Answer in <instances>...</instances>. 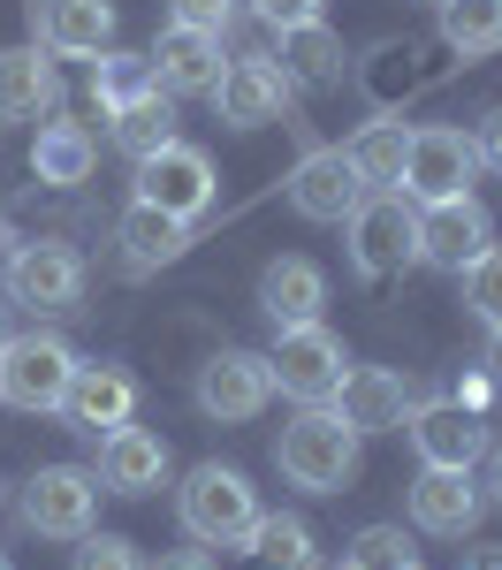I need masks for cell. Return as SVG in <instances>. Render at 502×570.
Wrapping results in <instances>:
<instances>
[{
    "mask_svg": "<svg viewBox=\"0 0 502 570\" xmlns=\"http://www.w3.org/2000/svg\"><path fill=\"white\" fill-rule=\"evenodd\" d=\"M335 570H358V563H335Z\"/></svg>",
    "mask_w": 502,
    "mask_h": 570,
    "instance_id": "44",
    "label": "cell"
},
{
    "mask_svg": "<svg viewBox=\"0 0 502 570\" xmlns=\"http://www.w3.org/2000/svg\"><path fill=\"white\" fill-rule=\"evenodd\" d=\"M137 411V381L122 365H85L77 357V373H69V395H61V419L77 426V434H115V426H130Z\"/></svg>",
    "mask_w": 502,
    "mask_h": 570,
    "instance_id": "17",
    "label": "cell"
},
{
    "mask_svg": "<svg viewBox=\"0 0 502 570\" xmlns=\"http://www.w3.org/2000/svg\"><path fill=\"white\" fill-rule=\"evenodd\" d=\"M115 244H122V266H130V274H160V266H176L183 252H190V220L130 198V214L115 220Z\"/></svg>",
    "mask_w": 502,
    "mask_h": 570,
    "instance_id": "21",
    "label": "cell"
},
{
    "mask_svg": "<svg viewBox=\"0 0 502 570\" xmlns=\"http://www.w3.org/2000/svg\"><path fill=\"white\" fill-rule=\"evenodd\" d=\"M488 502H502V449H488Z\"/></svg>",
    "mask_w": 502,
    "mask_h": 570,
    "instance_id": "40",
    "label": "cell"
},
{
    "mask_svg": "<svg viewBox=\"0 0 502 570\" xmlns=\"http://www.w3.org/2000/svg\"><path fill=\"white\" fill-rule=\"evenodd\" d=\"M145 91H160L145 53H115V46H107V53H91V99H99L107 115H115V107H130V99H145Z\"/></svg>",
    "mask_w": 502,
    "mask_h": 570,
    "instance_id": "30",
    "label": "cell"
},
{
    "mask_svg": "<svg viewBox=\"0 0 502 570\" xmlns=\"http://www.w3.org/2000/svg\"><path fill=\"white\" fill-rule=\"evenodd\" d=\"M343 228H351V266L365 282H396L404 266H419V206L404 190H365Z\"/></svg>",
    "mask_w": 502,
    "mask_h": 570,
    "instance_id": "2",
    "label": "cell"
},
{
    "mask_svg": "<svg viewBox=\"0 0 502 570\" xmlns=\"http://www.w3.org/2000/svg\"><path fill=\"white\" fill-rule=\"evenodd\" d=\"M0 502H8V487H0Z\"/></svg>",
    "mask_w": 502,
    "mask_h": 570,
    "instance_id": "45",
    "label": "cell"
},
{
    "mask_svg": "<svg viewBox=\"0 0 502 570\" xmlns=\"http://www.w3.org/2000/svg\"><path fill=\"white\" fill-rule=\"evenodd\" d=\"M488 244H495V220H488V206H480L472 190H464V198H434V206H419V266L464 274Z\"/></svg>",
    "mask_w": 502,
    "mask_h": 570,
    "instance_id": "11",
    "label": "cell"
},
{
    "mask_svg": "<svg viewBox=\"0 0 502 570\" xmlns=\"http://www.w3.org/2000/svg\"><path fill=\"white\" fill-rule=\"evenodd\" d=\"M145 570H214V563H206V548H176V556H160V563H145Z\"/></svg>",
    "mask_w": 502,
    "mask_h": 570,
    "instance_id": "38",
    "label": "cell"
},
{
    "mask_svg": "<svg viewBox=\"0 0 502 570\" xmlns=\"http://www.w3.org/2000/svg\"><path fill=\"white\" fill-rule=\"evenodd\" d=\"M358 198H365V176L351 168V153H335V145H319V153H305L289 168V206L305 220H351Z\"/></svg>",
    "mask_w": 502,
    "mask_h": 570,
    "instance_id": "16",
    "label": "cell"
},
{
    "mask_svg": "<svg viewBox=\"0 0 502 570\" xmlns=\"http://www.w3.org/2000/svg\"><path fill=\"white\" fill-rule=\"evenodd\" d=\"M0 343H8V305H0Z\"/></svg>",
    "mask_w": 502,
    "mask_h": 570,
    "instance_id": "42",
    "label": "cell"
},
{
    "mask_svg": "<svg viewBox=\"0 0 502 570\" xmlns=\"http://www.w3.org/2000/svg\"><path fill=\"white\" fill-rule=\"evenodd\" d=\"M289 77L274 69V53H236V61H222V85L206 91L214 107H222L228 130H267V122H282L289 115Z\"/></svg>",
    "mask_w": 502,
    "mask_h": 570,
    "instance_id": "8",
    "label": "cell"
},
{
    "mask_svg": "<svg viewBox=\"0 0 502 570\" xmlns=\"http://www.w3.org/2000/svg\"><path fill=\"white\" fill-rule=\"evenodd\" d=\"M411 449H419V464H442V472H472V464H488V411H464V403H411Z\"/></svg>",
    "mask_w": 502,
    "mask_h": 570,
    "instance_id": "9",
    "label": "cell"
},
{
    "mask_svg": "<svg viewBox=\"0 0 502 570\" xmlns=\"http://www.w3.org/2000/svg\"><path fill=\"white\" fill-rule=\"evenodd\" d=\"M69 570H145V556H137V540L91 525L85 540H77V563H69Z\"/></svg>",
    "mask_w": 502,
    "mask_h": 570,
    "instance_id": "33",
    "label": "cell"
},
{
    "mask_svg": "<svg viewBox=\"0 0 502 570\" xmlns=\"http://www.w3.org/2000/svg\"><path fill=\"white\" fill-rule=\"evenodd\" d=\"M267 373L282 395H297V403H327V395L343 389V373H351V357H343V335L335 327H274V351H267Z\"/></svg>",
    "mask_w": 502,
    "mask_h": 570,
    "instance_id": "4",
    "label": "cell"
},
{
    "mask_svg": "<svg viewBox=\"0 0 502 570\" xmlns=\"http://www.w3.org/2000/svg\"><path fill=\"white\" fill-rule=\"evenodd\" d=\"M472 153H480V168H495V176H502V107L472 130Z\"/></svg>",
    "mask_w": 502,
    "mask_h": 570,
    "instance_id": "36",
    "label": "cell"
},
{
    "mask_svg": "<svg viewBox=\"0 0 502 570\" xmlns=\"http://www.w3.org/2000/svg\"><path fill=\"white\" fill-rule=\"evenodd\" d=\"M77 351L61 335H8L0 343V403L8 411H61Z\"/></svg>",
    "mask_w": 502,
    "mask_h": 570,
    "instance_id": "6",
    "label": "cell"
},
{
    "mask_svg": "<svg viewBox=\"0 0 502 570\" xmlns=\"http://www.w3.org/2000/svg\"><path fill=\"white\" fill-rule=\"evenodd\" d=\"M480 365H488V381L502 389V327H488V357H480Z\"/></svg>",
    "mask_w": 502,
    "mask_h": 570,
    "instance_id": "39",
    "label": "cell"
},
{
    "mask_svg": "<svg viewBox=\"0 0 502 570\" xmlns=\"http://www.w3.org/2000/svg\"><path fill=\"white\" fill-rule=\"evenodd\" d=\"M319 305H327V274L313 259H267L259 312H267L274 327H305V320H319Z\"/></svg>",
    "mask_w": 502,
    "mask_h": 570,
    "instance_id": "24",
    "label": "cell"
},
{
    "mask_svg": "<svg viewBox=\"0 0 502 570\" xmlns=\"http://www.w3.org/2000/svg\"><path fill=\"white\" fill-rule=\"evenodd\" d=\"M358 441L343 419H335V403H305L282 441H274V464H282V480L305 487V494H343V487L358 480Z\"/></svg>",
    "mask_w": 502,
    "mask_h": 570,
    "instance_id": "1",
    "label": "cell"
},
{
    "mask_svg": "<svg viewBox=\"0 0 502 570\" xmlns=\"http://www.w3.org/2000/svg\"><path fill=\"white\" fill-rule=\"evenodd\" d=\"M480 510H488V494L472 487V472H442V464H426V472L411 480V525L434 532V540H464V532L480 525Z\"/></svg>",
    "mask_w": 502,
    "mask_h": 570,
    "instance_id": "18",
    "label": "cell"
},
{
    "mask_svg": "<svg viewBox=\"0 0 502 570\" xmlns=\"http://www.w3.org/2000/svg\"><path fill=\"white\" fill-rule=\"evenodd\" d=\"M274 69L289 77V85H313V91H327V85H343V39L327 31V23H289V31H274Z\"/></svg>",
    "mask_w": 502,
    "mask_h": 570,
    "instance_id": "23",
    "label": "cell"
},
{
    "mask_svg": "<svg viewBox=\"0 0 502 570\" xmlns=\"http://www.w3.org/2000/svg\"><path fill=\"white\" fill-rule=\"evenodd\" d=\"M480 176V153H472V137L450 130V122H426V130H411V153H404V190L411 206H434V198H464Z\"/></svg>",
    "mask_w": 502,
    "mask_h": 570,
    "instance_id": "7",
    "label": "cell"
},
{
    "mask_svg": "<svg viewBox=\"0 0 502 570\" xmlns=\"http://www.w3.org/2000/svg\"><path fill=\"white\" fill-rule=\"evenodd\" d=\"M411 570H419V563H411Z\"/></svg>",
    "mask_w": 502,
    "mask_h": 570,
    "instance_id": "47",
    "label": "cell"
},
{
    "mask_svg": "<svg viewBox=\"0 0 502 570\" xmlns=\"http://www.w3.org/2000/svg\"><path fill=\"white\" fill-rule=\"evenodd\" d=\"M39 46L46 53H107L115 46V0H39Z\"/></svg>",
    "mask_w": 502,
    "mask_h": 570,
    "instance_id": "22",
    "label": "cell"
},
{
    "mask_svg": "<svg viewBox=\"0 0 502 570\" xmlns=\"http://www.w3.org/2000/svg\"><path fill=\"white\" fill-rule=\"evenodd\" d=\"M450 403H464V411H488V403H495V381H488V373H464Z\"/></svg>",
    "mask_w": 502,
    "mask_h": 570,
    "instance_id": "37",
    "label": "cell"
},
{
    "mask_svg": "<svg viewBox=\"0 0 502 570\" xmlns=\"http://www.w3.org/2000/svg\"><path fill=\"white\" fill-rule=\"evenodd\" d=\"M0 570H16V563H8V556H0Z\"/></svg>",
    "mask_w": 502,
    "mask_h": 570,
    "instance_id": "43",
    "label": "cell"
},
{
    "mask_svg": "<svg viewBox=\"0 0 502 570\" xmlns=\"http://www.w3.org/2000/svg\"><path fill=\"white\" fill-rule=\"evenodd\" d=\"M168 487V441L145 434V426H115L99 434V494H152Z\"/></svg>",
    "mask_w": 502,
    "mask_h": 570,
    "instance_id": "19",
    "label": "cell"
},
{
    "mask_svg": "<svg viewBox=\"0 0 502 570\" xmlns=\"http://www.w3.org/2000/svg\"><path fill=\"white\" fill-rule=\"evenodd\" d=\"M343 563H358V570H411L404 525H365L358 540H351V556H343Z\"/></svg>",
    "mask_w": 502,
    "mask_h": 570,
    "instance_id": "32",
    "label": "cell"
},
{
    "mask_svg": "<svg viewBox=\"0 0 502 570\" xmlns=\"http://www.w3.org/2000/svg\"><path fill=\"white\" fill-rule=\"evenodd\" d=\"M8 297L31 312H77L85 297V259L69 244H16L8 252Z\"/></svg>",
    "mask_w": 502,
    "mask_h": 570,
    "instance_id": "13",
    "label": "cell"
},
{
    "mask_svg": "<svg viewBox=\"0 0 502 570\" xmlns=\"http://www.w3.org/2000/svg\"><path fill=\"white\" fill-rule=\"evenodd\" d=\"M168 23H190V31H214L222 39L236 23V0H168Z\"/></svg>",
    "mask_w": 502,
    "mask_h": 570,
    "instance_id": "34",
    "label": "cell"
},
{
    "mask_svg": "<svg viewBox=\"0 0 502 570\" xmlns=\"http://www.w3.org/2000/svg\"><path fill=\"white\" fill-rule=\"evenodd\" d=\"M214 160L198 153V145H160L152 160H137V198L145 206H160V214H176V220H198L206 206H214Z\"/></svg>",
    "mask_w": 502,
    "mask_h": 570,
    "instance_id": "10",
    "label": "cell"
},
{
    "mask_svg": "<svg viewBox=\"0 0 502 570\" xmlns=\"http://www.w3.org/2000/svg\"><path fill=\"white\" fill-rule=\"evenodd\" d=\"M442 39L480 61V53H502V0H442Z\"/></svg>",
    "mask_w": 502,
    "mask_h": 570,
    "instance_id": "29",
    "label": "cell"
},
{
    "mask_svg": "<svg viewBox=\"0 0 502 570\" xmlns=\"http://www.w3.org/2000/svg\"><path fill=\"white\" fill-rule=\"evenodd\" d=\"M61 107V69L46 46H0V122H39Z\"/></svg>",
    "mask_w": 502,
    "mask_h": 570,
    "instance_id": "20",
    "label": "cell"
},
{
    "mask_svg": "<svg viewBox=\"0 0 502 570\" xmlns=\"http://www.w3.org/2000/svg\"><path fill=\"white\" fill-rule=\"evenodd\" d=\"M115 145H122L130 160H152L160 145H176V99H168V91H145L130 107H115Z\"/></svg>",
    "mask_w": 502,
    "mask_h": 570,
    "instance_id": "27",
    "label": "cell"
},
{
    "mask_svg": "<svg viewBox=\"0 0 502 570\" xmlns=\"http://www.w3.org/2000/svg\"><path fill=\"white\" fill-rule=\"evenodd\" d=\"M274 395V373L259 351H214L198 365V411L214 419V426H244V419H259Z\"/></svg>",
    "mask_w": 502,
    "mask_h": 570,
    "instance_id": "12",
    "label": "cell"
},
{
    "mask_svg": "<svg viewBox=\"0 0 502 570\" xmlns=\"http://www.w3.org/2000/svg\"><path fill=\"white\" fill-rule=\"evenodd\" d=\"M456 282H464V305L480 312L488 327H502V244H488V252H480V259L464 266Z\"/></svg>",
    "mask_w": 502,
    "mask_h": 570,
    "instance_id": "31",
    "label": "cell"
},
{
    "mask_svg": "<svg viewBox=\"0 0 502 570\" xmlns=\"http://www.w3.org/2000/svg\"><path fill=\"white\" fill-rule=\"evenodd\" d=\"M0 244H8V228H0Z\"/></svg>",
    "mask_w": 502,
    "mask_h": 570,
    "instance_id": "46",
    "label": "cell"
},
{
    "mask_svg": "<svg viewBox=\"0 0 502 570\" xmlns=\"http://www.w3.org/2000/svg\"><path fill=\"white\" fill-rule=\"evenodd\" d=\"M351 168L365 176V190H396V176H404V153H411V130L404 122H365L351 145Z\"/></svg>",
    "mask_w": 502,
    "mask_h": 570,
    "instance_id": "28",
    "label": "cell"
},
{
    "mask_svg": "<svg viewBox=\"0 0 502 570\" xmlns=\"http://www.w3.org/2000/svg\"><path fill=\"white\" fill-rule=\"evenodd\" d=\"M327 403H335V419H343L351 434H396L411 419V381L388 373V365H351L343 389L327 395Z\"/></svg>",
    "mask_w": 502,
    "mask_h": 570,
    "instance_id": "14",
    "label": "cell"
},
{
    "mask_svg": "<svg viewBox=\"0 0 502 570\" xmlns=\"http://www.w3.org/2000/svg\"><path fill=\"white\" fill-rule=\"evenodd\" d=\"M252 16H259L267 31H289V23H313L319 0H252Z\"/></svg>",
    "mask_w": 502,
    "mask_h": 570,
    "instance_id": "35",
    "label": "cell"
},
{
    "mask_svg": "<svg viewBox=\"0 0 502 570\" xmlns=\"http://www.w3.org/2000/svg\"><path fill=\"white\" fill-rule=\"evenodd\" d=\"M244 556H252V570H319V540L305 518H259V525L244 532Z\"/></svg>",
    "mask_w": 502,
    "mask_h": 570,
    "instance_id": "25",
    "label": "cell"
},
{
    "mask_svg": "<svg viewBox=\"0 0 502 570\" xmlns=\"http://www.w3.org/2000/svg\"><path fill=\"white\" fill-rule=\"evenodd\" d=\"M176 510H183V532L206 540V548H244V532L259 525V494L236 464H198L176 487Z\"/></svg>",
    "mask_w": 502,
    "mask_h": 570,
    "instance_id": "3",
    "label": "cell"
},
{
    "mask_svg": "<svg viewBox=\"0 0 502 570\" xmlns=\"http://www.w3.org/2000/svg\"><path fill=\"white\" fill-rule=\"evenodd\" d=\"M31 168H39V183H53V190H77V183L91 176V130L85 122H39Z\"/></svg>",
    "mask_w": 502,
    "mask_h": 570,
    "instance_id": "26",
    "label": "cell"
},
{
    "mask_svg": "<svg viewBox=\"0 0 502 570\" xmlns=\"http://www.w3.org/2000/svg\"><path fill=\"white\" fill-rule=\"evenodd\" d=\"M152 61V85L168 91V99H206V91L222 85V39L214 31H190V23H168L160 31V46L145 53Z\"/></svg>",
    "mask_w": 502,
    "mask_h": 570,
    "instance_id": "15",
    "label": "cell"
},
{
    "mask_svg": "<svg viewBox=\"0 0 502 570\" xmlns=\"http://www.w3.org/2000/svg\"><path fill=\"white\" fill-rule=\"evenodd\" d=\"M16 518L39 540H85L91 518H99V472H85V464H39L31 487H23V502H16Z\"/></svg>",
    "mask_w": 502,
    "mask_h": 570,
    "instance_id": "5",
    "label": "cell"
},
{
    "mask_svg": "<svg viewBox=\"0 0 502 570\" xmlns=\"http://www.w3.org/2000/svg\"><path fill=\"white\" fill-rule=\"evenodd\" d=\"M464 570H502V548H480V556H472Z\"/></svg>",
    "mask_w": 502,
    "mask_h": 570,
    "instance_id": "41",
    "label": "cell"
}]
</instances>
